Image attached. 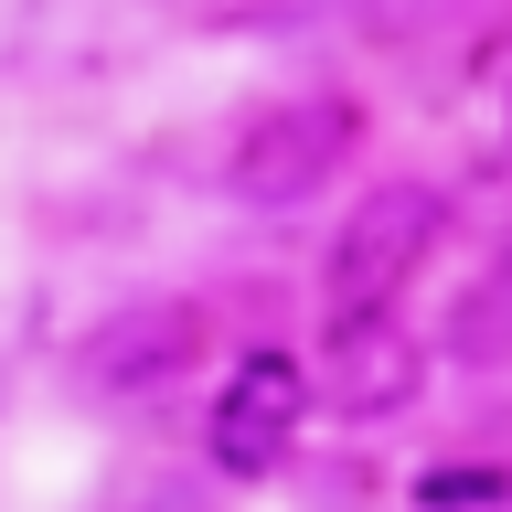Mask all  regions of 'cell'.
Instances as JSON below:
<instances>
[{"mask_svg": "<svg viewBox=\"0 0 512 512\" xmlns=\"http://www.w3.org/2000/svg\"><path fill=\"white\" fill-rule=\"evenodd\" d=\"M299 427H310V374L288 363V352H246L235 374H224V395H214V470H235V480H267L299 448Z\"/></svg>", "mask_w": 512, "mask_h": 512, "instance_id": "3957f363", "label": "cell"}, {"mask_svg": "<svg viewBox=\"0 0 512 512\" xmlns=\"http://www.w3.org/2000/svg\"><path fill=\"white\" fill-rule=\"evenodd\" d=\"M416 374H427V352L395 331V320H342L331 331V395H342L352 416H384V406H406Z\"/></svg>", "mask_w": 512, "mask_h": 512, "instance_id": "5b68a950", "label": "cell"}, {"mask_svg": "<svg viewBox=\"0 0 512 512\" xmlns=\"http://www.w3.org/2000/svg\"><path fill=\"white\" fill-rule=\"evenodd\" d=\"M448 342L470 352V363H491V352H512V256L491 267V278L459 299V320H448Z\"/></svg>", "mask_w": 512, "mask_h": 512, "instance_id": "8992f818", "label": "cell"}, {"mask_svg": "<svg viewBox=\"0 0 512 512\" xmlns=\"http://www.w3.org/2000/svg\"><path fill=\"white\" fill-rule=\"evenodd\" d=\"M203 352V310L192 299H139V310H107L86 342V384H107V395H150V384H171Z\"/></svg>", "mask_w": 512, "mask_h": 512, "instance_id": "277c9868", "label": "cell"}, {"mask_svg": "<svg viewBox=\"0 0 512 512\" xmlns=\"http://www.w3.org/2000/svg\"><path fill=\"white\" fill-rule=\"evenodd\" d=\"M448 235V192L438 182H374L331 235V267H320V310L331 331L342 320H395V299L416 288V267L438 256Z\"/></svg>", "mask_w": 512, "mask_h": 512, "instance_id": "6da1fadb", "label": "cell"}, {"mask_svg": "<svg viewBox=\"0 0 512 512\" xmlns=\"http://www.w3.org/2000/svg\"><path fill=\"white\" fill-rule=\"evenodd\" d=\"M363 160V107L352 96H278L267 118H246V139H235V160H224V182L246 192V203H310V192H331Z\"/></svg>", "mask_w": 512, "mask_h": 512, "instance_id": "7a4b0ae2", "label": "cell"}, {"mask_svg": "<svg viewBox=\"0 0 512 512\" xmlns=\"http://www.w3.org/2000/svg\"><path fill=\"white\" fill-rule=\"evenodd\" d=\"M416 512H448V502H416Z\"/></svg>", "mask_w": 512, "mask_h": 512, "instance_id": "52a82bcc", "label": "cell"}]
</instances>
